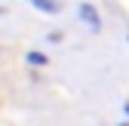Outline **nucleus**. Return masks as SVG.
Returning <instances> with one entry per match:
<instances>
[{"mask_svg": "<svg viewBox=\"0 0 129 126\" xmlns=\"http://www.w3.org/2000/svg\"><path fill=\"white\" fill-rule=\"evenodd\" d=\"M77 15H80L92 31H102V19H99V12H95L92 3H80V6H77Z\"/></svg>", "mask_w": 129, "mask_h": 126, "instance_id": "obj_1", "label": "nucleus"}, {"mask_svg": "<svg viewBox=\"0 0 129 126\" xmlns=\"http://www.w3.org/2000/svg\"><path fill=\"white\" fill-rule=\"evenodd\" d=\"M28 3H34L40 12H58V3H55V0H28Z\"/></svg>", "mask_w": 129, "mask_h": 126, "instance_id": "obj_2", "label": "nucleus"}, {"mask_svg": "<svg viewBox=\"0 0 129 126\" xmlns=\"http://www.w3.org/2000/svg\"><path fill=\"white\" fill-rule=\"evenodd\" d=\"M28 61L31 65H46V55L43 52H28Z\"/></svg>", "mask_w": 129, "mask_h": 126, "instance_id": "obj_3", "label": "nucleus"}, {"mask_svg": "<svg viewBox=\"0 0 129 126\" xmlns=\"http://www.w3.org/2000/svg\"><path fill=\"white\" fill-rule=\"evenodd\" d=\"M126 114H129V102H126Z\"/></svg>", "mask_w": 129, "mask_h": 126, "instance_id": "obj_4", "label": "nucleus"}]
</instances>
